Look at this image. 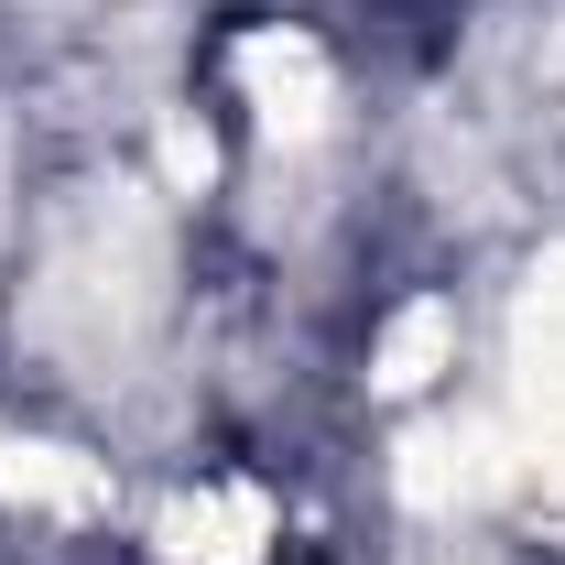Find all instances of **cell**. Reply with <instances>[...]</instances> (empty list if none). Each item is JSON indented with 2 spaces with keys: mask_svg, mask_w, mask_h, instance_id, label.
<instances>
[{
  "mask_svg": "<svg viewBox=\"0 0 565 565\" xmlns=\"http://www.w3.org/2000/svg\"><path fill=\"white\" fill-rule=\"evenodd\" d=\"M239 87H250V109H262V131H282V141H305L316 120H327V55L305 44V33H250L239 44Z\"/></svg>",
  "mask_w": 565,
  "mask_h": 565,
  "instance_id": "cell-1",
  "label": "cell"
},
{
  "mask_svg": "<svg viewBox=\"0 0 565 565\" xmlns=\"http://www.w3.org/2000/svg\"><path fill=\"white\" fill-rule=\"evenodd\" d=\"M273 544V500L262 490H196L163 511V555L174 565H250Z\"/></svg>",
  "mask_w": 565,
  "mask_h": 565,
  "instance_id": "cell-2",
  "label": "cell"
},
{
  "mask_svg": "<svg viewBox=\"0 0 565 565\" xmlns=\"http://www.w3.org/2000/svg\"><path fill=\"white\" fill-rule=\"evenodd\" d=\"M0 500L44 511V522H76V511H109V479L66 446H0Z\"/></svg>",
  "mask_w": 565,
  "mask_h": 565,
  "instance_id": "cell-3",
  "label": "cell"
},
{
  "mask_svg": "<svg viewBox=\"0 0 565 565\" xmlns=\"http://www.w3.org/2000/svg\"><path fill=\"white\" fill-rule=\"evenodd\" d=\"M522 392H533V457L565 446V262L533 294V327H522Z\"/></svg>",
  "mask_w": 565,
  "mask_h": 565,
  "instance_id": "cell-4",
  "label": "cell"
},
{
  "mask_svg": "<svg viewBox=\"0 0 565 565\" xmlns=\"http://www.w3.org/2000/svg\"><path fill=\"white\" fill-rule=\"evenodd\" d=\"M446 349H457V305L424 294V305L392 316V338H381V370H370V381H381V392H424V381L446 370Z\"/></svg>",
  "mask_w": 565,
  "mask_h": 565,
  "instance_id": "cell-5",
  "label": "cell"
},
{
  "mask_svg": "<svg viewBox=\"0 0 565 565\" xmlns=\"http://www.w3.org/2000/svg\"><path fill=\"white\" fill-rule=\"evenodd\" d=\"M163 163H174V185H207V131H185V120H174V131H163Z\"/></svg>",
  "mask_w": 565,
  "mask_h": 565,
  "instance_id": "cell-6",
  "label": "cell"
}]
</instances>
